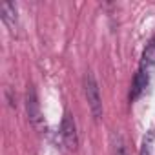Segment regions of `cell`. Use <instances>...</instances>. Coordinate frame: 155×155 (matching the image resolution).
<instances>
[{"mask_svg": "<svg viewBox=\"0 0 155 155\" xmlns=\"http://www.w3.org/2000/svg\"><path fill=\"white\" fill-rule=\"evenodd\" d=\"M84 91H86V99L88 104L91 108V113L95 119H99L102 115V101H101V93H99V86L93 79V75L88 73L86 79H84Z\"/></svg>", "mask_w": 155, "mask_h": 155, "instance_id": "6da1fadb", "label": "cell"}, {"mask_svg": "<svg viewBox=\"0 0 155 155\" xmlns=\"http://www.w3.org/2000/svg\"><path fill=\"white\" fill-rule=\"evenodd\" d=\"M155 64V37L150 40V44L146 46L144 53H142V60H140V71L150 73L151 66Z\"/></svg>", "mask_w": 155, "mask_h": 155, "instance_id": "5b68a950", "label": "cell"}, {"mask_svg": "<svg viewBox=\"0 0 155 155\" xmlns=\"http://www.w3.org/2000/svg\"><path fill=\"white\" fill-rule=\"evenodd\" d=\"M115 155H128V150L120 137H117V142H115Z\"/></svg>", "mask_w": 155, "mask_h": 155, "instance_id": "ba28073f", "label": "cell"}, {"mask_svg": "<svg viewBox=\"0 0 155 155\" xmlns=\"http://www.w3.org/2000/svg\"><path fill=\"white\" fill-rule=\"evenodd\" d=\"M148 77H150V73H144V71L139 69V73L135 75V79H133V86H131V93H130L131 101H135L142 93V90L148 86Z\"/></svg>", "mask_w": 155, "mask_h": 155, "instance_id": "8992f818", "label": "cell"}, {"mask_svg": "<svg viewBox=\"0 0 155 155\" xmlns=\"http://www.w3.org/2000/svg\"><path fill=\"white\" fill-rule=\"evenodd\" d=\"M60 135H62L64 146H66L69 151H75L77 146H79V137H77L75 120H73V117H71L68 111L64 113V119H62V124H60Z\"/></svg>", "mask_w": 155, "mask_h": 155, "instance_id": "7a4b0ae2", "label": "cell"}, {"mask_svg": "<svg viewBox=\"0 0 155 155\" xmlns=\"http://www.w3.org/2000/svg\"><path fill=\"white\" fill-rule=\"evenodd\" d=\"M28 115H29V120L37 126L38 120H40V108H38V101H37V93L33 88L28 90Z\"/></svg>", "mask_w": 155, "mask_h": 155, "instance_id": "277c9868", "label": "cell"}, {"mask_svg": "<svg viewBox=\"0 0 155 155\" xmlns=\"http://www.w3.org/2000/svg\"><path fill=\"white\" fill-rule=\"evenodd\" d=\"M0 15H2V20L8 26V29L15 35L17 33V8H15V4L2 2L0 4Z\"/></svg>", "mask_w": 155, "mask_h": 155, "instance_id": "3957f363", "label": "cell"}, {"mask_svg": "<svg viewBox=\"0 0 155 155\" xmlns=\"http://www.w3.org/2000/svg\"><path fill=\"white\" fill-rule=\"evenodd\" d=\"M140 155H155V131L148 130L140 142Z\"/></svg>", "mask_w": 155, "mask_h": 155, "instance_id": "52a82bcc", "label": "cell"}]
</instances>
